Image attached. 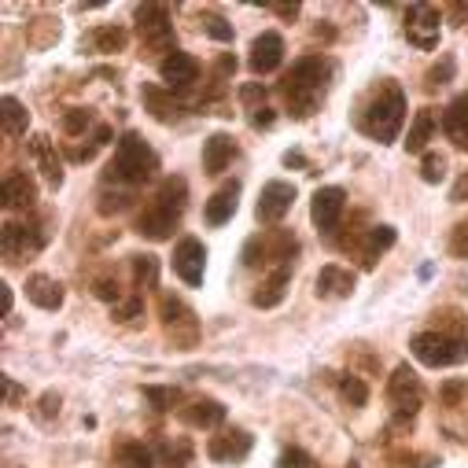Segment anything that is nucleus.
<instances>
[{
  "label": "nucleus",
  "mask_w": 468,
  "mask_h": 468,
  "mask_svg": "<svg viewBox=\"0 0 468 468\" xmlns=\"http://www.w3.org/2000/svg\"><path fill=\"white\" fill-rule=\"evenodd\" d=\"M406 122V92L395 81H377L358 111V130L380 144H391Z\"/></svg>",
  "instance_id": "1"
},
{
  "label": "nucleus",
  "mask_w": 468,
  "mask_h": 468,
  "mask_svg": "<svg viewBox=\"0 0 468 468\" xmlns=\"http://www.w3.org/2000/svg\"><path fill=\"white\" fill-rule=\"evenodd\" d=\"M328 78H332V63L321 59V56H303L281 81V96L288 103V114L292 119H310L317 111V103L324 100V89H328Z\"/></svg>",
  "instance_id": "2"
},
{
  "label": "nucleus",
  "mask_w": 468,
  "mask_h": 468,
  "mask_svg": "<svg viewBox=\"0 0 468 468\" xmlns=\"http://www.w3.org/2000/svg\"><path fill=\"white\" fill-rule=\"evenodd\" d=\"M185 207H188V181L185 177H163L152 203L137 214V232L144 240H170Z\"/></svg>",
  "instance_id": "3"
},
{
  "label": "nucleus",
  "mask_w": 468,
  "mask_h": 468,
  "mask_svg": "<svg viewBox=\"0 0 468 468\" xmlns=\"http://www.w3.org/2000/svg\"><path fill=\"white\" fill-rule=\"evenodd\" d=\"M159 174V155L148 148V141H141L137 133H122L119 144H114V159L103 170V185H144Z\"/></svg>",
  "instance_id": "4"
},
{
  "label": "nucleus",
  "mask_w": 468,
  "mask_h": 468,
  "mask_svg": "<svg viewBox=\"0 0 468 468\" xmlns=\"http://www.w3.org/2000/svg\"><path fill=\"white\" fill-rule=\"evenodd\" d=\"M299 255V240L288 229H266L259 237H251L244 244V266L248 270H281V266H295Z\"/></svg>",
  "instance_id": "5"
},
{
  "label": "nucleus",
  "mask_w": 468,
  "mask_h": 468,
  "mask_svg": "<svg viewBox=\"0 0 468 468\" xmlns=\"http://www.w3.org/2000/svg\"><path fill=\"white\" fill-rule=\"evenodd\" d=\"M413 358L428 369H446V366H461L468 362V343L464 339H450L442 332H417L410 339Z\"/></svg>",
  "instance_id": "6"
},
{
  "label": "nucleus",
  "mask_w": 468,
  "mask_h": 468,
  "mask_svg": "<svg viewBox=\"0 0 468 468\" xmlns=\"http://www.w3.org/2000/svg\"><path fill=\"white\" fill-rule=\"evenodd\" d=\"M137 34L144 52L152 56H174L177 52V37H174V23H170V8L166 5H141L137 8Z\"/></svg>",
  "instance_id": "7"
},
{
  "label": "nucleus",
  "mask_w": 468,
  "mask_h": 468,
  "mask_svg": "<svg viewBox=\"0 0 468 468\" xmlns=\"http://www.w3.org/2000/svg\"><path fill=\"white\" fill-rule=\"evenodd\" d=\"M388 402H391V413H395V428H413V417L424 402V384L410 366H399L388 377Z\"/></svg>",
  "instance_id": "8"
},
{
  "label": "nucleus",
  "mask_w": 468,
  "mask_h": 468,
  "mask_svg": "<svg viewBox=\"0 0 468 468\" xmlns=\"http://www.w3.org/2000/svg\"><path fill=\"white\" fill-rule=\"evenodd\" d=\"M159 317H163V332L177 350H192L199 346V317L185 306V299L163 292L159 295Z\"/></svg>",
  "instance_id": "9"
},
{
  "label": "nucleus",
  "mask_w": 468,
  "mask_h": 468,
  "mask_svg": "<svg viewBox=\"0 0 468 468\" xmlns=\"http://www.w3.org/2000/svg\"><path fill=\"white\" fill-rule=\"evenodd\" d=\"M48 240V229L41 221H30V225H16L8 221L5 225V237H0V244H5V259L8 262H19V259H30L45 248Z\"/></svg>",
  "instance_id": "10"
},
{
  "label": "nucleus",
  "mask_w": 468,
  "mask_h": 468,
  "mask_svg": "<svg viewBox=\"0 0 468 468\" xmlns=\"http://www.w3.org/2000/svg\"><path fill=\"white\" fill-rule=\"evenodd\" d=\"M343 210H346V192L343 188H335V185H324V188H317L314 192V203H310V218H314V225L321 229V232H332L339 229V218H343Z\"/></svg>",
  "instance_id": "11"
},
{
  "label": "nucleus",
  "mask_w": 468,
  "mask_h": 468,
  "mask_svg": "<svg viewBox=\"0 0 468 468\" xmlns=\"http://www.w3.org/2000/svg\"><path fill=\"white\" fill-rule=\"evenodd\" d=\"M439 27H442V19H439V12L431 5H413L410 16H406V37L420 52H431L439 45Z\"/></svg>",
  "instance_id": "12"
},
{
  "label": "nucleus",
  "mask_w": 468,
  "mask_h": 468,
  "mask_svg": "<svg viewBox=\"0 0 468 468\" xmlns=\"http://www.w3.org/2000/svg\"><path fill=\"white\" fill-rule=\"evenodd\" d=\"M292 203H295V185H288V181H270V185H262V192H259L255 214H259L262 225H277V221H284V214L292 210Z\"/></svg>",
  "instance_id": "13"
},
{
  "label": "nucleus",
  "mask_w": 468,
  "mask_h": 468,
  "mask_svg": "<svg viewBox=\"0 0 468 468\" xmlns=\"http://www.w3.org/2000/svg\"><path fill=\"white\" fill-rule=\"evenodd\" d=\"M203 266H207V248L196 237H181L177 248H174V273L188 288H199L203 284Z\"/></svg>",
  "instance_id": "14"
},
{
  "label": "nucleus",
  "mask_w": 468,
  "mask_h": 468,
  "mask_svg": "<svg viewBox=\"0 0 468 468\" xmlns=\"http://www.w3.org/2000/svg\"><path fill=\"white\" fill-rule=\"evenodd\" d=\"M251 446H255V439L244 428H229V431H221L207 442V457L218 461V464H237L251 453Z\"/></svg>",
  "instance_id": "15"
},
{
  "label": "nucleus",
  "mask_w": 468,
  "mask_h": 468,
  "mask_svg": "<svg viewBox=\"0 0 468 468\" xmlns=\"http://www.w3.org/2000/svg\"><path fill=\"white\" fill-rule=\"evenodd\" d=\"M159 74H163V81H166V89L174 92V89H192L196 81H199V63H196V56H188V52H174V56H166V59H159Z\"/></svg>",
  "instance_id": "16"
},
{
  "label": "nucleus",
  "mask_w": 468,
  "mask_h": 468,
  "mask_svg": "<svg viewBox=\"0 0 468 468\" xmlns=\"http://www.w3.org/2000/svg\"><path fill=\"white\" fill-rule=\"evenodd\" d=\"M281 59H284V37H281V34L266 30V34H259V37L251 41V56H248V63H251L255 74H270V70H277Z\"/></svg>",
  "instance_id": "17"
},
{
  "label": "nucleus",
  "mask_w": 468,
  "mask_h": 468,
  "mask_svg": "<svg viewBox=\"0 0 468 468\" xmlns=\"http://www.w3.org/2000/svg\"><path fill=\"white\" fill-rule=\"evenodd\" d=\"M30 155H34L37 170L45 174V181H48L52 188H59V185H63V163H59L56 141H52L48 133H34V137H30Z\"/></svg>",
  "instance_id": "18"
},
{
  "label": "nucleus",
  "mask_w": 468,
  "mask_h": 468,
  "mask_svg": "<svg viewBox=\"0 0 468 468\" xmlns=\"http://www.w3.org/2000/svg\"><path fill=\"white\" fill-rule=\"evenodd\" d=\"M355 273L350 270H343V266H321V273H317V281H314V292L321 295V299H350L355 295Z\"/></svg>",
  "instance_id": "19"
},
{
  "label": "nucleus",
  "mask_w": 468,
  "mask_h": 468,
  "mask_svg": "<svg viewBox=\"0 0 468 468\" xmlns=\"http://www.w3.org/2000/svg\"><path fill=\"white\" fill-rule=\"evenodd\" d=\"M0 203H5V210H30L37 203V185L34 177L27 174H8L5 185H0Z\"/></svg>",
  "instance_id": "20"
},
{
  "label": "nucleus",
  "mask_w": 468,
  "mask_h": 468,
  "mask_svg": "<svg viewBox=\"0 0 468 468\" xmlns=\"http://www.w3.org/2000/svg\"><path fill=\"white\" fill-rule=\"evenodd\" d=\"M141 96H144V103H148V111H152V119H155V122L170 126V122H177V119H181L185 103H181L170 89H163V85H144V89H141Z\"/></svg>",
  "instance_id": "21"
},
{
  "label": "nucleus",
  "mask_w": 468,
  "mask_h": 468,
  "mask_svg": "<svg viewBox=\"0 0 468 468\" xmlns=\"http://www.w3.org/2000/svg\"><path fill=\"white\" fill-rule=\"evenodd\" d=\"M442 133L457 152H468V92L442 111Z\"/></svg>",
  "instance_id": "22"
},
{
  "label": "nucleus",
  "mask_w": 468,
  "mask_h": 468,
  "mask_svg": "<svg viewBox=\"0 0 468 468\" xmlns=\"http://www.w3.org/2000/svg\"><path fill=\"white\" fill-rule=\"evenodd\" d=\"M177 417L188 428H218L225 420V406L218 399H192V402L177 406Z\"/></svg>",
  "instance_id": "23"
},
{
  "label": "nucleus",
  "mask_w": 468,
  "mask_h": 468,
  "mask_svg": "<svg viewBox=\"0 0 468 468\" xmlns=\"http://www.w3.org/2000/svg\"><path fill=\"white\" fill-rule=\"evenodd\" d=\"M237 203H240V185L237 181H229V185H221L210 199H207V207H203V218H207V225H225L232 214H237Z\"/></svg>",
  "instance_id": "24"
},
{
  "label": "nucleus",
  "mask_w": 468,
  "mask_h": 468,
  "mask_svg": "<svg viewBox=\"0 0 468 468\" xmlns=\"http://www.w3.org/2000/svg\"><path fill=\"white\" fill-rule=\"evenodd\" d=\"M232 155H237V144H232L229 133H214V137L203 141V170H207L210 177L225 174L229 163H232Z\"/></svg>",
  "instance_id": "25"
},
{
  "label": "nucleus",
  "mask_w": 468,
  "mask_h": 468,
  "mask_svg": "<svg viewBox=\"0 0 468 468\" xmlns=\"http://www.w3.org/2000/svg\"><path fill=\"white\" fill-rule=\"evenodd\" d=\"M240 100H244V111L255 130H270L273 126V111H270V100H266V89L259 81H248L240 89Z\"/></svg>",
  "instance_id": "26"
},
{
  "label": "nucleus",
  "mask_w": 468,
  "mask_h": 468,
  "mask_svg": "<svg viewBox=\"0 0 468 468\" xmlns=\"http://www.w3.org/2000/svg\"><path fill=\"white\" fill-rule=\"evenodd\" d=\"M391 248H395V229H391V225H373V229L366 232L362 248H358L362 266H366V270H373V266L380 262V255H384V251H391Z\"/></svg>",
  "instance_id": "27"
},
{
  "label": "nucleus",
  "mask_w": 468,
  "mask_h": 468,
  "mask_svg": "<svg viewBox=\"0 0 468 468\" xmlns=\"http://www.w3.org/2000/svg\"><path fill=\"white\" fill-rule=\"evenodd\" d=\"M288 281H292V266L270 270V277L259 284V292L251 295V303H255L259 310H273V306L284 299V292H288Z\"/></svg>",
  "instance_id": "28"
},
{
  "label": "nucleus",
  "mask_w": 468,
  "mask_h": 468,
  "mask_svg": "<svg viewBox=\"0 0 468 468\" xmlns=\"http://www.w3.org/2000/svg\"><path fill=\"white\" fill-rule=\"evenodd\" d=\"M27 299L34 306H41V310H59L63 306V284L52 281V277H45V273H34L27 281Z\"/></svg>",
  "instance_id": "29"
},
{
  "label": "nucleus",
  "mask_w": 468,
  "mask_h": 468,
  "mask_svg": "<svg viewBox=\"0 0 468 468\" xmlns=\"http://www.w3.org/2000/svg\"><path fill=\"white\" fill-rule=\"evenodd\" d=\"M431 133H435V111H431V107H420V111H417V119H413V126H410L406 148H410L413 155H420V152L428 148Z\"/></svg>",
  "instance_id": "30"
},
{
  "label": "nucleus",
  "mask_w": 468,
  "mask_h": 468,
  "mask_svg": "<svg viewBox=\"0 0 468 468\" xmlns=\"http://www.w3.org/2000/svg\"><path fill=\"white\" fill-rule=\"evenodd\" d=\"M431 317H435V328H431V332H442V335H450V339H464V343H468V317H464L457 306H442V310H435Z\"/></svg>",
  "instance_id": "31"
},
{
  "label": "nucleus",
  "mask_w": 468,
  "mask_h": 468,
  "mask_svg": "<svg viewBox=\"0 0 468 468\" xmlns=\"http://www.w3.org/2000/svg\"><path fill=\"white\" fill-rule=\"evenodd\" d=\"M89 45H92V52L111 56V52H122V48L130 45V34H126L122 27H96V30L89 34Z\"/></svg>",
  "instance_id": "32"
},
{
  "label": "nucleus",
  "mask_w": 468,
  "mask_h": 468,
  "mask_svg": "<svg viewBox=\"0 0 468 468\" xmlns=\"http://www.w3.org/2000/svg\"><path fill=\"white\" fill-rule=\"evenodd\" d=\"M155 453H159V461H163L166 468H185V464H192V453H196V450H192V439L177 435L174 442H170V439H166V442H159V450H155Z\"/></svg>",
  "instance_id": "33"
},
{
  "label": "nucleus",
  "mask_w": 468,
  "mask_h": 468,
  "mask_svg": "<svg viewBox=\"0 0 468 468\" xmlns=\"http://www.w3.org/2000/svg\"><path fill=\"white\" fill-rule=\"evenodd\" d=\"M0 119H5V133L8 137H23L27 126H30V111L23 107V100L5 96V111H0Z\"/></svg>",
  "instance_id": "34"
},
{
  "label": "nucleus",
  "mask_w": 468,
  "mask_h": 468,
  "mask_svg": "<svg viewBox=\"0 0 468 468\" xmlns=\"http://www.w3.org/2000/svg\"><path fill=\"white\" fill-rule=\"evenodd\" d=\"M114 461L126 464V468H152L155 453L144 442H119V446H114Z\"/></svg>",
  "instance_id": "35"
},
{
  "label": "nucleus",
  "mask_w": 468,
  "mask_h": 468,
  "mask_svg": "<svg viewBox=\"0 0 468 468\" xmlns=\"http://www.w3.org/2000/svg\"><path fill=\"white\" fill-rule=\"evenodd\" d=\"M335 391H339V399L350 402V406H366V402H369V388H366V380H362L358 373L335 377Z\"/></svg>",
  "instance_id": "36"
},
{
  "label": "nucleus",
  "mask_w": 468,
  "mask_h": 468,
  "mask_svg": "<svg viewBox=\"0 0 468 468\" xmlns=\"http://www.w3.org/2000/svg\"><path fill=\"white\" fill-rule=\"evenodd\" d=\"M133 284L137 288H155L159 284V262L152 255H133Z\"/></svg>",
  "instance_id": "37"
},
{
  "label": "nucleus",
  "mask_w": 468,
  "mask_h": 468,
  "mask_svg": "<svg viewBox=\"0 0 468 468\" xmlns=\"http://www.w3.org/2000/svg\"><path fill=\"white\" fill-rule=\"evenodd\" d=\"M89 126H92V111H89V107H70V111H63V130H67L70 137H81Z\"/></svg>",
  "instance_id": "38"
},
{
  "label": "nucleus",
  "mask_w": 468,
  "mask_h": 468,
  "mask_svg": "<svg viewBox=\"0 0 468 468\" xmlns=\"http://www.w3.org/2000/svg\"><path fill=\"white\" fill-rule=\"evenodd\" d=\"M56 37H59V23H52V19H34V27H30V45H34V48H48Z\"/></svg>",
  "instance_id": "39"
},
{
  "label": "nucleus",
  "mask_w": 468,
  "mask_h": 468,
  "mask_svg": "<svg viewBox=\"0 0 468 468\" xmlns=\"http://www.w3.org/2000/svg\"><path fill=\"white\" fill-rule=\"evenodd\" d=\"M92 292H96V299H107V303H114V306L122 303L119 277H96V281H92Z\"/></svg>",
  "instance_id": "40"
},
{
  "label": "nucleus",
  "mask_w": 468,
  "mask_h": 468,
  "mask_svg": "<svg viewBox=\"0 0 468 468\" xmlns=\"http://www.w3.org/2000/svg\"><path fill=\"white\" fill-rule=\"evenodd\" d=\"M199 23H203V30H207L214 41H221V45H225V41H232V27H229L221 16H214V12H203V19H199Z\"/></svg>",
  "instance_id": "41"
},
{
  "label": "nucleus",
  "mask_w": 468,
  "mask_h": 468,
  "mask_svg": "<svg viewBox=\"0 0 468 468\" xmlns=\"http://www.w3.org/2000/svg\"><path fill=\"white\" fill-rule=\"evenodd\" d=\"M420 177H424L428 185H439V181L446 177V159H442V155H435V152H428V155H424V163H420Z\"/></svg>",
  "instance_id": "42"
},
{
  "label": "nucleus",
  "mask_w": 468,
  "mask_h": 468,
  "mask_svg": "<svg viewBox=\"0 0 468 468\" xmlns=\"http://www.w3.org/2000/svg\"><path fill=\"white\" fill-rule=\"evenodd\" d=\"M144 399L155 406V410H174L181 402V391L174 388H144Z\"/></svg>",
  "instance_id": "43"
},
{
  "label": "nucleus",
  "mask_w": 468,
  "mask_h": 468,
  "mask_svg": "<svg viewBox=\"0 0 468 468\" xmlns=\"http://www.w3.org/2000/svg\"><path fill=\"white\" fill-rule=\"evenodd\" d=\"M450 255L453 259H468V221H457L450 232Z\"/></svg>",
  "instance_id": "44"
},
{
  "label": "nucleus",
  "mask_w": 468,
  "mask_h": 468,
  "mask_svg": "<svg viewBox=\"0 0 468 468\" xmlns=\"http://www.w3.org/2000/svg\"><path fill=\"white\" fill-rule=\"evenodd\" d=\"M130 199H133L130 192H114V196L103 192V196H100V214H119V210L130 207Z\"/></svg>",
  "instance_id": "45"
},
{
  "label": "nucleus",
  "mask_w": 468,
  "mask_h": 468,
  "mask_svg": "<svg viewBox=\"0 0 468 468\" xmlns=\"http://www.w3.org/2000/svg\"><path fill=\"white\" fill-rule=\"evenodd\" d=\"M450 78H453V59L442 56V63H435V67L428 70V89H439V85H446Z\"/></svg>",
  "instance_id": "46"
},
{
  "label": "nucleus",
  "mask_w": 468,
  "mask_h": 468,
  "mask_svg": "<svg viewBox=\"0 0 468 468\" xmlns=\"http://www.w3.org/2000/svg\"><path fill=\"white\" fill-rule=\"evenodd\" d=\"M277 468H314V464H310V453H306V450H299V446H288V450L281 453Z\"/></svg>",
  "instance_id": "47"
},
{
  "label": "nucleus",
  "mask_w": 468,
  "mask_h": 468,
  "mask_svg": "<svg viewBox=\"0 0 468 468\" xmlns=\"http://www.w3.org/2000/svg\"><path fill=\"white\" fill-rule=\"evenodd\" d=\"M144 314V303H141V295H133V299H122L119 306H114V321H133V317H141Z\"/></svg>",
  "instance_id": "48"
},
{
  "label": "nucleus",
  "mask_w": 468,
  "mask_h": 468,
  "mask_svg": "<svg viewBox=\"0 0 468 468\" xmlns=\"http://www.w3.org/2000/svg\"><path fill=\"white\" fill-rule=\"evenodd\" d=\"M450 203H468V170L453 181V188H450Z\"/></svg>",
  "instance_id": "49"
},
{
  "label": "nucleus",
  "mask_w": 468,
  "mask_h": 468,
  "mask_svg": "<svg viewBox=\"0 0 468 468\" xmlns=\"http://www.w3.org/2000/svg\"><path fill=\"white\" fill-rule=\"evenodd\" d=\"M52 413H59V395H52V391H48V395L41 399V410H37V417H41V420H48Z\"/></svg>",
  "instance_id": "50"
},
{
  "label": "nucleus",
  "mask_w": 468,
  "mask_h": 468,
  "mask_svg": "<svg viewBox=\"0 0 468 468\" xmlns=\"http://www.w3.org/2000/svg\"><path fill=\"white\" fill-rule=\"evenodd\" d=\"M461 391H464V384H457V380H453V384H446V388H442V402H446V406H457Z\"/></svg>",
  "instance_id": "51"
},
{
  "label": "nucleus",
  "mask_w": 468,
  "mask_h": 468,
  "mask_svg": "<svg viewBox=\"0 0 468 468\" xmlns=\"http://www.w3.org/2000/svg\"><path fill=\"white\" fill-rule=\"evenodd\" d=\"M19 395H23V391H19V384H16L12 377H5V402H8V406H16V402H19Z\"/></svg>",
  "instance_id": "52"
},
{
  "label": "nucleus",
  "mask_w": 468,
  "mask_h": 468,
  "mask_svg": "<svg viewBox=\"0 0 468 468\" xmlns=\"http://www.w3.org/2000/svg\"><path fill=\"white\" fill-rule=\"evenodd\" d=\"M270 12H277L281 19H295L299 16V5H270Z\"/></svg>",
  "instance_id": "53"
},
{
  "label": "nucleus",
  "mask_w": 468,
  "mask_h": 468,
  "mask_svg": "<svg viewBox=\"0 0 468 468\" xmlns=\"http://www.w3.org/2000/svg\"><path fill=\"white\" fill-rule=\"evenodd\" d=\"M5 314H12V288L5 284Z\"/></svg>",
  "instance_id": "54"
},
{
  "label": "nucleus",
  "mask_w": 468,
  "mask_h": 468,
  "mask_svg": "<svg viewBox=\"0 0 468 468\" xmlns=\"http://www.w3.org/2000/svg\"><path fill=\"white\" fill-rule=\"evenodd\" d=\"M453 12H457V16H468V5H453Z\"/></svg>",
  "instance_id": "55"
}]
</instances>
